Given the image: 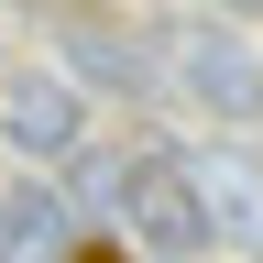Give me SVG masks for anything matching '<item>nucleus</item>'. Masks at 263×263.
<instances>
[{"label": "nucleus", "mask_w": 263, "mask_h": 263, "mask_svg": "<svg viewBox=\"0 0 263 263\" xmlns=\"http://www.w3.org/2000/svg\"><path fill=\"white\" fill-rule=\"evenodd\" d=\"M0 263H33V252H22V230H11V197H0Z\"/></svg>", "instance_id": "6"}, {"label": "nucleus", "mask_w": 263, "mask_h": 263, "mask_svg": "<svg viewBox=\"0 0 263 263\" xmlns=\"http://www.w3.org/2000/svg\"><path fill=\"white\" fill-rule=\"evenodd\" d=\"M197 209H209L219 241H263V164L209 154V164H197Z\"/></svg>", "instance_id": "4"}, {"label": "nucleus", "mask_w": 263, "mask_h": 263, "mask_svg": "<svg viewBox=\"0 0 263 263\" xmlns=\"http://www.w3.org/2000/svg\"><path fill=\"white\" fill-rule=\"evenodd\" d=\"M209 11H219V22H252V11H263V0H209Z\"/></svg>", "instance_id": "7"}, {"label": "nucleus", "mask_w": 263, "mask_h": 263, "mask_svg": "<svg viewBox=\"0 0 263 263\" xmlns=\"http://www.w3.org/2000/svg\"><path fill=\"white\" fill-rule=\"evenodd\" d=\"M121 219L143 252H209V209H197V164L176 154H132L121 164Z\"/></svg>", "instance_id": "1"}, {"label": "nucleus", "mask_w": 263, "mask_h": 263, "mask_svg": "<svg viewBox=\"0 0 263 263\" xmlns=\"http://www.w3.org/2000/svg\"><path fill=\"white\" fill-rule=\"evenodd\" d=\"M66 55H77V66H88V77H121V88H132V77H143V55H132V44H121V33H110V22H77V33H66Z\"/></svg>", "instance_id": "5"}, {"label": "nucleus", "mask_w": 263, "mask_h": 263, "mask_svg": "<svg viewBox=\"0 0 263 263\" xmlns=\"http://www.w3.org/2000/svg\"><path fill=\"white\" fill-rule=\"evenodd\" d=\"M186 88L209 99L219 121H263V66L241 55V33H197V55H186Z\"/></svg>", "instance_id": "3"}, {"label": "nucleus", "mask_w": 263, "mask_h": 263, "mask_svg": "<svg viewBox=\"0 0 263 263\" xmlns=\"http://www.w3.org/2000/svg\"><path fill=\"white\" fill-rule=\"evenodd\" d=\"M77 132H88V99L77 77H44V66H22V77H0V143L11 154H77Z\"/></svg>", "instance_id": "2"}, {"label": "nucleus", "mask_w": 263, "mask_h": 263, "mask_svg": "<svg viewBox=\"0 0 263 263\" xmlns=\"http://www.w3.org/2000/svg\"><path fill=\"white\" fill-rule=\"evenodd\" d=\"M77 263H121V252H77Z\"/></svg>", "instance_id": "8"}]
</instances>
